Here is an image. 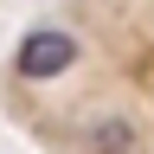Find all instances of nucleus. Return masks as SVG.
<instances>
[{
	"label": "nucleus",
	"instance_id": "1",
	"mask_svg": "<svg viewBox=\"0 0 154 154\" xmlns=\"http://www.w3.org/2000/svg\"><path fill=\"white\" fill-rule=\"evenodd\" d=\"M19 77H32V84H45V77H64L71 64H77V38L71 32H58V26H38V32H26V45H19Z\"/></svg>",
	"mask_w": 154,
	"mask_h": 154
},
{
	"label": "nucleus",
	"instance_id": "2",
	"mask_svg": "<svg viewBox=\"0 0 154 154\" xmlns=\"http://www.w3.org/2000/svg\"><path fill=\"white\" fill-rule=\"evenodd\" d=\"M90 154H135V128L122 122V116L96 122V128H90Z\"/></svg>",
	"mask_w": 154,
	"mask_h": 154
}]
</instances>
